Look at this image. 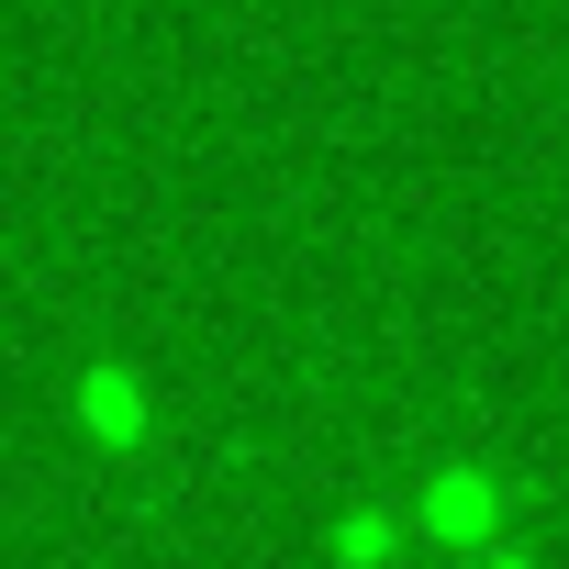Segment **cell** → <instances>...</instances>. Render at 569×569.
Listing matches in <instances>:
<instances>
[{"mask_svg":"<svg viewBox=\"0 0 569 569\" xmlns=\"http://www.w3.org/2000/svg\"><path fill=\"white\" fill-rule=\"evenodd\" d=\"M491 502H502V480H480V469H436V480H425V536L480 547V536H491Z\"/></svg>","mask_w":569,"mask_h":569,"instance_id":"obj_1","label":"cell"},{"mask_svg":"<svg viewBox=\"0 0 569 569\" xmlns=\"http://www.w3.org/2000/svg\"><path fill=\"white\" fill-rule=\"evenodd\" d=\"M79 425H101V436H146L134 380H123V369H90V380H79Z\"/></svg>","mask_w":569,"mask_h":569,"instance_id":"obj_2","label":"cell"},{"mask_svg":"<svg viewBox=\"0 0 569 569\" xmlns=\"http://www.w3.org/2000/svg\"><path fill=\"white\" fill-rule=\"evenodd\" d=\"M380 547H391V525H380V513H358V525H336V558H380Z\"/></svg>","mask_w":569,"mask_h":569,"instance_id":"obj_3","label":"cell"}]
</instances>
